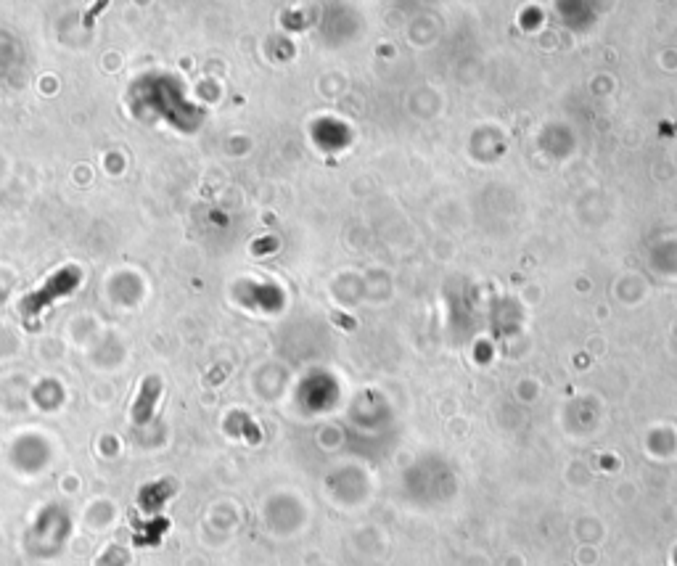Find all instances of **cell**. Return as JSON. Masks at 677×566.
<instances>
[{
  "label": "cell",
  "instance_id": "6da1fadb",
  "mask_svg": "<svg viewBox=\"0 0 677 566\" xmlns=\"http://www.w3.org/2000/svg\"><path fill=\"white\" fill-rule=\"evenodd\" d=\"M77 283H80V270H77V268L61 270V273H56L51 281L45 283L43 289L35 291V294H30L27 299H22V302H19V310H22L24 315L43 313L45 307L51 305V299L69 294V291L75 289Z\"/></svg>",
  "mask_w": 677,
  "mask_h": 566
},
{
  "label": "cell",
  "instance_id": "7a4b0ae2",
  "mask_svg": "<svg viewBox=\"0 0 677 566\" xmlns=\"http://www.w3.org/2000/svg\"><path fill=\"white\" fill-rule=\"evenodd\" d=\"M159 392H162V384L159 379H146L141 387V397L135 400L133 405V421L135 424H149V418L154 416V405L159 400Z\"/></svg>",
  "mask_w": 677,
  "mask_h": 566
}]
</instances>
